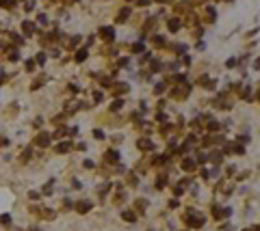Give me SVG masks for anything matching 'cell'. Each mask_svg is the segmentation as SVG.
<instances>
[{
	"label": "cell",
	"mask_w": 260,
	"mask_h": 231,
	"mask_svg": "<svg viewBox=\"0 0 260 231\" xmlns=\"http://www.w3.org/2000/svg\"><path fill=\"white\" fill-rule=\"evenodd\" d=\"M178 28H180V22H178V20H171V22H169V30H171V33H176Z\"/></svg>",
	"instance_id": "cell-1"
},
{
	"label": "cell",
	"mask_w": 260,
	"mask_h": 231,
	"mask_svg": "<svg viewBox=\"0 0 260 231\" xmlns=\"http://www.w3.org/2000/svg\"><path fill=\"white\" fill-rule=\"evenodd\" d=\"M22 28H24L26 35H33V24H30V22H24V26H22Z\"/></svg>",
	"instance_id": "cell-2"
},
{
	"label": "cell",
	"mask_w": 260,
	"mask_h": 231,
	"mask_svg": "<svg viewBox=\"0 0 260 231\" xmlns=\"http://www.w3.org/2000/svg\"><path fill=\"white\" fill-rule=\"evenodd\" d=\"M139 147L141 149H152V143H150V140H139Z\"/></svg>",
	"instance_id": "cell-3"
},
{
	"label": "cell",
	"mask_w": 260,
	"mask_h": 231,
	"mask_svg": "<svg viewBox=\"0 0 260 231\" xmlns=\"http://www.w3.org/2000/svg\"><path fill=\"white\" fill-rule=\"evenodd\" d=\"M0 5H2V7H7V9H11V7L15 5V0H0Z\"/></svg>",
	"instance_id": "cell-4"
},
{
	"label": "cell",
	"mask_w": 260,
	"mask_h": 231,
	"mask_svg": "<svg viewBox=\"0 0 260 231\" xmlns=\"http://www.w3.org/2000/svg\"><path fill=\"white\" fill-rule=\"evenodd\" d=\"M102 35L106 37V39H113V30L111 28H102Z\"/></svg>",
	"instance_id": "cell-5"
},
{
	"label": "cell",
	"mask_w": 260,
	"mask_h": 231,
	"mask_svg": "<svg viewBox=\"0 0 260 231\" xmlns=\"http://www.w3.org/2000/svg\"><path fill=\"white\" fill-rule=\"evenodd\" d=\"M85 59H87V52H85V50L76 52V61H85Z\"/></svg>",
	"instance_id": "cell-6"
},
{
	"label": "cell",
	"mask_w": 260,
	"mask_h": 231,
	"mask_svg": "<svg viewBox=\"0 0 260 231\" xmlns=\"http://www.w3.org/2000/svg\"><path fill=\"white\" fill-rule=\"evenodd\" d=\"M46 143H48V136H46V134H44V136H39V138H37V145L46 147Z\"/></svg>",
	"instance_id": "cell-7"
},
{
	"label": "cell",
	"mask_w": 260,
	"mask_h": 231,
	"mask_svg": "<svg viewBox=\"0 0 260 231\" xmlns=\"http://www.w3.org/2000/svg\"><path fill=\"white\" fill-rule=\"evenodd\" d=\"M78 210H80V212H87V210H89V203H87V201H85V203H80V205H78Z\"/></svg>",
	"instance_id": "cell-8"
},
{
	"label": "cell",
	"mask_w": 260,
	"mask_h": 231,
	"mask_svg": "<svg viewBox=\"0 0 260 231\" xmlns=\"http://www.w3.org/2000/svg\"><path fill=\"white\" fill-rule=\"evenodd\" d=\"M67 149H69V143H61L59 145V151H67Z\"/></svg>",
	"instance_id": "cell-9"
},
{
	"label": "cell",
	"mask_w": 260,
	"mask_h": 231,
	"mask_svg": "<svg viewBox=\"0 0 260 231\" xmlns=\"http://www.w3.org/2000/svg\"><path fill=\"white\" fill-rule=\"evenodd\" d=\"M184 168H187V171H191V168H193V162H191V160H184Z\"/></svg>",
	"instance_id": "cell-10"
},
{
	"label": "cell",
	"mask_w": 260,
	"mask_h": 231,
	"mask_svg": "<svg viewBox=\"0 0 260 231\" xmlns=\"http://www.w3.org/2000/svg\"><path fill=\"white\" fill-rule=\"evenodd\" d=\"M113 108H122V102H119V99H117V102H113V104H111V110H113Z\"/></svg>",
	"instance_id": "cell-11"
},
{
	"label": "cell",
	"mask_w": 260,
	"mask_h": 231,
	"mask_svg": "<svg viewBox=\"0 0 260 231\" xmlns=\"http://www.w3.org/2000/svg\"><path fill=\"white\" fill-rule=\"evenodd\" d=\"M124 218H126V220H134V214H130V212H126V214H124Z\"/></svg>",
	"instance_id": "cell-12"
}]
</instances>
